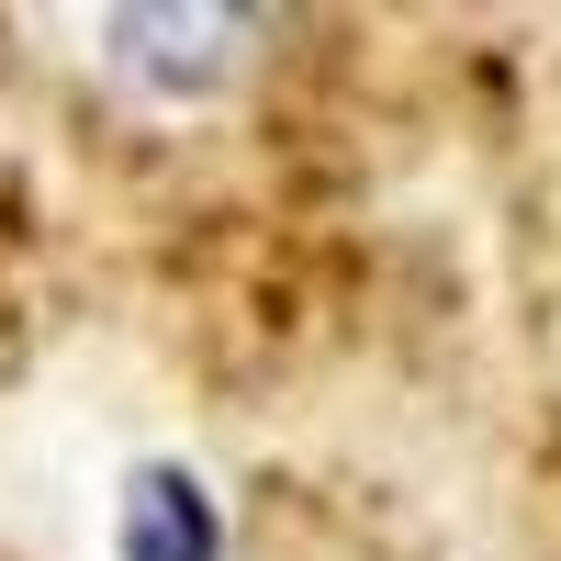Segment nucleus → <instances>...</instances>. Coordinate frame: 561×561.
<instances>
[{
  "instance_id": "obj_1",
  "label": "nucleus",
  "mask_w": 561,
  "mask_h": 561,
  "mask_svg": "<svg viewBox=\"0 0 561 561\" xmlns=\"http://www.w3.org/2000/svg\"><path fill=\"white\" fill-rule=\"evenodd\" d=\"M113 561H225V517H214L203 472H180V460H135L124 505H113Z\"/></svg>"
}]
</instances>
